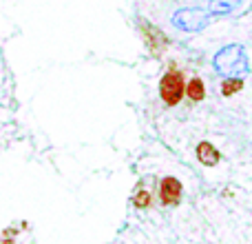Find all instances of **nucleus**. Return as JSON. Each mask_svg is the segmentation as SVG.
Wrapping results in <instances>:
<instances>
[{"mask_svg": "<svg viewBox=\"0 0 252 244\" xmlns=\"http://www.w3.org/2000/svg\"><path fill=\"white\" fill-rule=\"evenodd\" d=\"M139 29H142L144 44L148 47L151 53L159 56V53H164L166 49H168V44H170L168 36H166L157 25H153V22H148V20H139Z\"/></svg>", "mask_w": 252, "mask_h": 244, "instance_id": "4", "label": "nucleus"}, {"mask_svg": "<svg viewBox=\"0 0 252 244\" xmlns=\"http://www.w3.org/2000/svg\"><path fill=\"white\" fill-rule=\"evenodd\" d=\"M133 204L137 206V209H146V206H151V193L148 191H137L133 198Z\"/></svg>", "mask_w": 252, "mask_h": 244, "instance_id": "10", "label": "nucleus"}, {"mask_svg": "<svg viewBox=\"0 0 252 244\" xmlns=\"http://www.w3.org/2000/svg\"><path fill=\"white\" fill-rule=\"evenodd\" d=\"M210 22H213V13L201 7H182L175 9L170 16V25L184 34H199Z\"/></svg>", "mask_w": 252, "mask_h": 244, "instance_id": "2", "label": "nucleus"}, {"mask_svg": "<svg viewBox=\"0 0 252 244\" xmlns=\"http://www.w3.org/2000/svg\"><path fill=\"white\" fill-rule=\"evenodd\" d=\"M195 156L204 166H217L219 162H221V153H219L217 147H215L213 142H208V140H204V142L197 144Z\"/></svg>", "mask_w": 252, "mask_h": 244, "instance_id": "6", "label": "nucleus"}, {"mask_svg": "<svg viewBox=\"0 0 252 244\" xmlns=\"http://www.w3.org/2000/svg\"><path fill=\"white\" fill-rule=\"evenodd\" d=\"M213 69L221 78H244L250 74V58L244 44L230 42L217 49L213 56Z\"/></svg>", "mask_w": 252, "mask_h": 244, "instance_id": "1", "label": "nucleus"}, {"mask_svg": "<svg viewBox=\"0 0 252 244\" xmlns=\"http://www.w3.org/2000/svg\"><path fill=\"white\" fill-rule=\"evenodd\" d=\"M186 96L190 98L192 102H201L206 98V84H204V80L201 78H190L188 80V84H186Z\"/></svg>", "mask_w": 252, "mask_h": 244, "instance_id": "8", "label": "nucleus"}, {"mask_svg": "<svg viewBox=\"0 0 252 244\" xmlns=\"http://www.w3.org/2000/svg\"><path fill=\"white\" fill-rule=\"evenodd\" d=\"M208 2H210V0H208Z\"/></svg>", "mask_w": 252, "mask_h": 244, "instance_id": "11", "label": "nucleus"}, {"mask_svg": "<svg viewBox=\"0 0 252 244\" xmlns=\"http://www.w3.org/2000/svg\"><path fill=\"white\" fill-rule=\"evenodd\" d=\"M241 89H244V78H223L221 82V93L226 98L235 96V93H239Z\"/></svg>", "mask_w": 252, "mask_h": 244, "instance_id": "9", "label": "nucleus"}, {"mask_svg": "<svg viewBox=\"0 0 252 244\" xmlns=\"http://www.w3.org/2000/svg\"><path fill=\"white\" fill-rule=\"evenodd\" d=\"M241 2H244V0H210L208 11L213 13V16H228V13H232L235 9H239Z\"/></svg>", "mask_w": 252, "mask_h": 244, "instance_id": "7", "label": "nucleus"}, {"mask_svg": "<svg viewBox=\"0 0 252 244\" xmlns=\"http://www.w3.org/2000/svg\"><path fill=\"white\" fill-rule=\"evenodd\" d=\"M184 93H186V82H184V74L179 69L170 67L159 80V98L164 105L175 107L182 102Z\"/></svg>", "mask_w": 252, "mask_h": 244, "instance_id": "3", "label": "nucleus"}, {"mask_svg": "<svg viewBox=\"0 0 252 244\" xmlns=\"http://www.w3.org/2000/svg\"><path fill=\"white\" fill-rule=\"evenodd\" d=\"M182 182L173 175H166L159 182V200L164 206H175L182 202Z\"/></svg>", "mask_w": 252, "mask_h": 244, "instance_id": "5", "label": "nucleus"}]
</instances>
